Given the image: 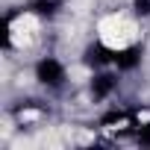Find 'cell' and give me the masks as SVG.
I'll return each mask as SVG.
<instances>
[{"label": "cell", "mask_w": 150, "mask_h": 150, "mask_svg": "<svg viewBox=\"0 0 150 150\" xmlns=\"http://www.w3.org/2000/svg\"><path fill=\"white\" fill-rule=\"evenodd\" d=\"M115 83H118L115 74H97V77L91 80V97H94V100L109 97V94H112V88H115Z\"/></svg>", "instance_id": "2"}, {"label": "cell", "mask_w": 150, "mask_h": 150, "mask_svg": "<svg viewBox=\"0 0 150 150\" xmlns=\"http://www.w3.org/2000/svg\"><path fill=\"white\" fill-rule=\"evenodd\" d=\"M132 9H135V15L147 18L150 15V0H132Z\"/></svg>", "instance_id": "6"}, {"label": "cell", "mask_w": 150, "mask_h": 150, "mask_svg": "<svg viewBox=\"0 0 150 150\" xmlns=\"http://www.w3.org/2000/svg\"><path fill=\"white\" fill-rule=\"evenodd\" d=\"M138 141L150 147V124H147V127H141V132H138Z\"/></svg>", "instance_id": "7"}, {"label": "cell", "mask_w": 150, "mask_h": 150, "mask_svg": "<svg viewBox=\"0 0 150 150\" xmlns=\"http://www.w3.org/2000/svg\"><path fill=\"white\" fill-rule=\"evenodd\" d=\"M141 62V50L138 47H127V50H118L115 53V65L121 68V71H129V68H135Z\"/></svg>", "instance_id": "3"}, {"label": "cell", "mask_w": 150, "mask_h": 150, "mask_svg": "<svg viewBox=\"0 0 150 150\" xmlns=\"http://www.w3.org/2000/svg\"><path fill=\"white\" fill-rule=\"evenodd\" d=\"M56 6H59V0H33V3H30V9L38 12V15H53Z\"/></svg>", "instance_id": "5"}, {"label": "cell", "mask_w": 150, "mask_h": 150, "mask_svg": "<svg viewBox=\"0 0 150 150\" xmlns=\"http://www.w3.org/2000/svg\"><path fill=\"white\" fill-rule=\"evenodd\" d=\"M35 80L41 86H50V88H59L65 83V68L56 62V59H41L35 65Z\"/></svg>", "instance_id": "1"}, {"label": "cell", "mask_w": 150, "mask_h": 150, "mask_svg": "<svg viewBox=\"0 0 150 150\" xmlns=\"http://www.w3.org/2000/svg\"><path fill=\"white\" fill-rule=\"evenodd\" d=\"M86 62L88 65H106V62H115V53H109L103 44H94L86 50Z\"/></svg>", "instance_id": "4"}]
</instances>
